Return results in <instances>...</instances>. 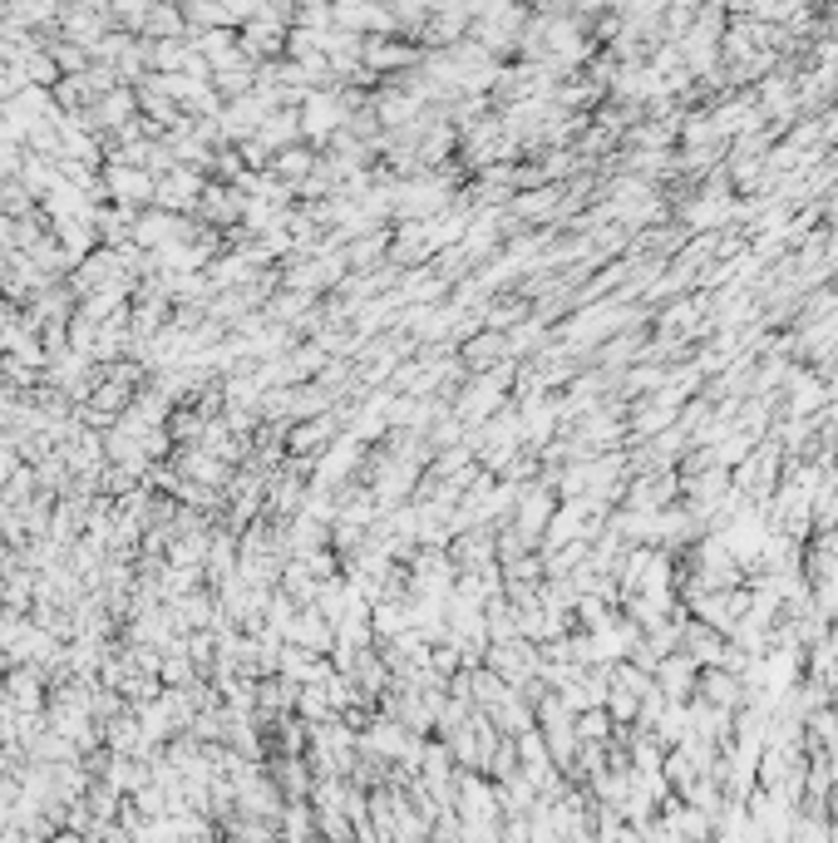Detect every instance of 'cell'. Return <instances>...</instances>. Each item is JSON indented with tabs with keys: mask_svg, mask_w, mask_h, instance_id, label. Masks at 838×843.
<instances>
[{
	"mask_svg": "<svg viewBox=\"0 0 838 843\" xmlns=\"http://www.w3.org/2000/svg\"><path fill=\"white\" fill-rule=\"evenodd\" d=\"M336 124H346V104L341 94H306V109H301V129H306L311 139L331 134Z\"/></svg>",
	"mask_w": 838,
	"mask_h": 843,
	"instance_id": "6da1fadb",
	"label": "cell"
},
{
	"mask_svg": "<svg viewBox=\"0 0 838 843\" xmlns=\"http://www.w3.org/2000/svg\"><path fill=\"white\" fill-rule=\"evenodd\" d=\"M331 20H336V30H346V35H356V30H390L395 26L390 10H370V5H341V10H331Z\"/></svg>",
	"mask_w": 838,
	"mask_h": 843,
	"instance_id": "7a4b0ae2",
	"label": "cell"
},
{
	"mask_svg": "<svg viewBox=\"0 0 838 843\" xmlns=\"http://www.w3.org/2000/svg\"><path fill=\"white\" fill-rule=\"evenodd\" d=\"M464 360H469L473 370H483V375H489L493 360H513V355H508V341L498 331H483V335H473V341L464 345Z\"/></svg>",
	"mask_w": 838,
	"mask_h": 843,
	"instance_id": "3957f363",
	"label": "cell"
},
{
	"mask_svg": "<svg viewBox=\"0 0 838 843\" xmlns=\"http://www.w3.org/2000/svg\"><path fill=\"white\" fill-rule=\"evenodd\" d=\"M548 518H553V493H523V503H518V533L538 538L548 528Z\"/></svg>",
	"mask_w": 838,
	"mask_h": 843,
	"instance_id": "277c9868",
	"label": "cell"
},
{
	"mask_svg": "<svg viewBox=\"0 0 838 843\" xmlns=\"http://www.w3.org/2000/svg\"><path fill=\"white\" fill-rule=\"evenodd\" d=\"M286 632L296 636V642H306L311 652H331V646H336V642H331V622H326L316 607H306V617H296V622L286 626Z\"/></svg>",
	"mask_w": 838,
	"mask_h": 843,
	"instance_id": "5b68a950",
	"label": "cell"
},
{
	"mask_svg": "<svg viewBox=\"0 0 838 843\" xmlns=\"http://www.w3.org/2000/svg\"><path fill=\"white\" fill-rule=\"evenodd\" d=\"M360 59L375 65V69H395V65H409L415 50H409V45H395V40H366L360 45Z\"/></svg>",
	"mask_w": 838,
	"mask_h": 843,
	"instance_id": "8992f818",
	"label": "cell"
},
{
	"mask_svg": "<svg viewBox=\"0 0 838 843\" xmlns=\"http://www.w3.org/2000/svg\"><path fill=\"white\" fill-rule=\"evenodd\" d=\"M690 671H696V661H690V656H666L661 666H656V676H661V685L671 695H681L686 685H690Z\"/></svg>",
	"mask_w": 838,
	"mask_h": 843,
	"instance_id": "52a82bcc",
	"label": "cell"
},
{
	"mask_svg": "<svg viewBox=\"0 0 838 843\" xmlns=\"http://www.w3.org/2000/svg\"><path fill=\"white\" fill-rule=\"evenodd\" d=\"M553 198H557L553 188H533V192H518V198H513V208L523 212V218H548V212L557 208Z\"/></svg>",
	"mask_w": 838,
	"mask_h": 843,
	"instance_id": "ba28073f",
	"label": "cell"
},
{
	"mask_svg": "<svg viewBox=\"0 0 838 843\" xmlns=\"http://www.w3.org/2000/svg\"><path fill=\"white\" fill-rule=\"evenodd\" d=\"M577 528H582V509H557V518H553V533H548V543H563V538H577Z\"/></svg>",
	"mask_w": 838,
	"mask_h": 843,
	"instance_id": "9c48e42d",
	"label": "cell"
},
{
	"mask_svg": "<svg viewBox=\"0 0 838 843\" xmlns=\"http://www.w3.org/2000/svg\"><path fill=\"white\" fill-rule=\"evenodd\" d=\"M326 429H331V419L301 425V429H296V439H291V449H321V444H326Z\"/></svg>",
	"mask_w": 838,
	"mask_h": 843,
	"instance_id": "30bf717a",
	"label": "cell"
},
{
	"mask_svg": "<svg viewBox=\"0 0 838 843\" xmlns=\"http://www.w3.org/2000/svg\"><path fill=\"white\" fill-rule=\"evenodd\" d=\"M306 168H311V153H306V149H286V153H282V163H276V173L296 178V173H306Z\"/></svg>",
	"mask_w": 838,
	"mask_h": 843,
	"instance_id": "8fae6325",
	"label": "cell"
},
{
	"mask_svg": "<svg viewBox=\"0 0 838 843\" xmlns=\"http://www.w3.org/2000/svg\"><path fill=\"white\" fill-rule=\"evenodd\" d=\"M823 400V385L819 380H794V409H809Z\"/></svg>",
	"mask_w": 838,
	"mask_h": 843,
	"instance_id": "7c38bea8",
	"label": "cell"
},
{
	"mask_svg": "<svg viewBox=\"0 0 838 843\" xmlns=\"http://www.w3.org/2000/svg\"><path fill=\"white\" fill-rule=\"evenodd\" d=\"M301 20H306V26H326V20H331V10L311 5V10H301Z\"/></svg>",
	"mask_w": 838,
	"mask_h": 843,
	"instance_id": "4fadbf2b",
	"label": "cell"
}]
</instances>
